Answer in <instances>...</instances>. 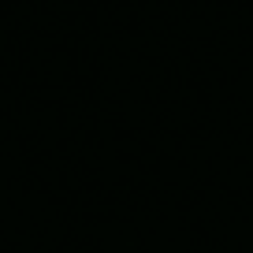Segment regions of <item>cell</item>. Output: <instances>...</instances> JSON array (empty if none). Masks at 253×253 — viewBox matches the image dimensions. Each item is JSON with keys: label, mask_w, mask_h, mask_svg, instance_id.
Listing matches in <instances>:
<instances>
[]
</instances>
